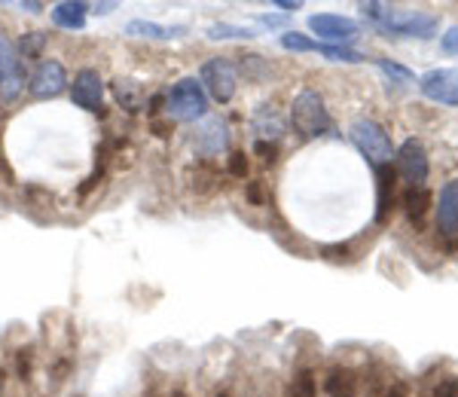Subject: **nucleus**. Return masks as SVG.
I'll return each instance as SVG.
<instances>
[{
    "instance_id": "aec40b11",
    "label": "nucleus",
    "mask_w": 458,
    "mask_h": 397,
    "mask_svg": "<svg viewBox=\"0 0 458 397\" xmlns=\"http://www.w3.org/2000/svg\"><path fill=\"white\" fill-rule=\"evenodd\" d=\"M327 394L330 397H354V376L349 370H336L327 376Z\"/></svg>"
},
{
    "instance_id": "2f4dec72",
    "label": "nucleus",
    "mask_w": 458,
    "mask_h": 397,
    "mask_svg": "<svg viewBox=\"0 0 458 397\" xmlns=\"http://www.w3.org/2000/svg\"><path fill=\"white\" fill-rule=\"evenodd\" d=\"M278 6H282L284 13H293V10H300V4H287V0H278Z\"/></svg>"
},
{
    "instance_id": "dca6fc26",
    "label": "nucleus",
    "mask_w": 458,
    "mask_h": 397,
    "mask_svg": "<svg viewBox=\"0 0 458 397\" xmlns=\"http://www.w3.org/2000/svg\"><path fill=\"white\" fill-rule=\"evenodd\" d=\"M376 183H379V198H376V224H386L391 198H394V168H391V165L376 168Z\"/></svg>"
},
{
    "instance_id": "5701e85b",
    "label": "nucleus",
    "mask_w": 458,
    "mask_h": 397,
    "mask_svg": "<svg viewBox=\"0 0 458 397\" xmlns=\"http://www.w3.org/2000/svg\"><path fill=\"white\" fill-rule=\"evenodd\" d=\"M318 53L327 55L330 62H349V64L364 62V55H360L358 49H349V46H327V43H321V49H318Z\"/></svg>"
},
{
    "instance_id": "39448f33",
    "label": "nucleus",
    "mask_w": 458,
    "mask_h": 397,
    "mask_svg": "<svg viewBox=\"0 0 458 397\" xmlns=\"http://www.w3.org/2000/svg\"><path fill=\"white\" fill-rule=\"evenodd\" d=\"M199 83H202L205 95H211L217 105H229V101H233V95H235L239 73H235V64L229 62V58H211V62L202 64Z\"/></svg>"
},
{
    "instance_id": "423d86ee",
    "label": "nucleus",
    "mask_w": 458,
    "mask_h": 397,
    "mask_svg": "<svg viewBox=\"0 0 458 397\" xmlns=\"http://www.w3.org/2000/svg\"><path fill=\"white\" fill-rule=\"evenodd\" d=\"M394 163H397L394 172L401 174L406 183H410V190L425 187L431 165H428V153H425V144L422 141H416V138L403 141L401 150H397V156H394Z\"/></svg>"
},
{
    "instance_id": "b1692460",
    "label": "nucleus",
    "mask_w": 458,
    "mask_h": 397,
    "mask_svg": "<svg viewBox=\"0 0 458 397\" xmlns=\"http://www.w3.org/2000/svg\"><path fill=\"white\" fill-rule=\"evenodd\" d=\"M242 73H245L248 80H254V83H260L266 73H269V64H266L260 55H245L242 58Z\"/></svg>"
},
{
    "instance_id": "1a4fd4ad",
    "label": "nucleus",
    "mask_w": 458,
    "mask_h": 397,
    "mask_svg": "<svg viewBox=\"0 0 458 397\" xmlns=\"http://www.w3.org/2000/svg\"><path fill=\"white\" fill-rule=\"evenodd\" d=\"M64 89H68V71H64L62 62L47 58V62L37 64V71L31 73V83H28V92L34 98H55Z\"/></svg>"
},
{
    "instance_id": "a211bd4d",
    "label": "nucleus",
    "mask_w": 458,
    "mask_h": 397,
    "mask_svg": "<svg viewBox=\"0 0 458 397\" xmlns=\"http://www.w3.org/2000/svg\"><path fill=\"white\" fill-rule=\"evenodd\" d=\"M114 95L125 110H141V105H144V86L138 83V80L116 77L114 80Z\"/></svg>"
},
{
    "instance_id": "7c9ffc66",
    "label": "nucleus",
    "mask_w": 458,
    "mask_h": 397,
    "mask_svg": "<svg viewBox=\"0 0 458 397\" xmlns=\"http://www.w3.org/2000/svg\"><path fill=\"white\" fill-rule=\"evenodd\" d=\"M248 198L254 205H260V187H257V183H250V187H248Z\"/></svg>"
},
{
    "instance_id": "f257e3e1",
    "label": "nucleus",
    "mask_w": 458,
    "mask_h": 397,
    "mask_svg": "<svg viewBox=\"0 0 458 397\" xmlns=\"http://www.w3.org/2000/svg\"><path fill=\"white\" fill-rule=\"evenodd\" d=\"M360 13L386 37H419V40H428L437 31V19L428 16V13H403L388 4H379V0L360 4Z\"/></svg>"
},
{
    "instance_id": "bb28decb",
    "label": "nucleus",
    "mask_w": 458,
    "mask_h": 397,
    "mask_svg": "<svg viewBox=\"0 0 458 397\" xmlns=\"http://www.w3.org/2000/svg\"><path fill=\"white\" fill-rule=\"evenodd\" d=\"M254 153L263 159V163H276V159H278V147H276V141H257V144H254Z\"/></svg>"
},
{
    "instance_id": "9b49d317",
    "label": "nucleus",
    "mask_w": 458,
    "mask_h": 397,
    "mask_svg": "<svg viewBox=\"0 0 458 397\" xmlns=\"http://www.w3.org/2000/svg\"><path fill=\"white\" fill-rule=\"evenodd\" d=\"M21 86H25V71H21L16 49L0 37V95L10 101L21 92Z\"/></svg>"
},
{
    "instance_id": "393cba45",
    "label": "nucleus",
    "mask_w": 458,
    "mask_h": 397,
    "mask_svg": "<svg viewBox=\"0 0 458 397\" xmlns=\"http://www.w3.org/2000/svg\"><path fill=\"white\" fill-rule=\"evenodd\" d=\"M43 43H47V34H43V31H28L19 40V49H21V55H25V58H31V55L40 53Z\"/></svg>"
},
{
    "instance_id": "20e7f679",
    "label": "nucleus",
    "mask_w": 458,
    "mask_h": 397,
    "mask_svg": "<svg viewBox=\"0 0 458 397\" xmlns=\"http://www.w3.org/2000/svg\"><path fill=\"white\" fill-rule=\"evenodd\" d=\"M349 135H352L354 147H358V150L364 153L376 168L391 163V138L386 135V129H382L379 122L364 120V116H360V120L352 122Z\"/></svg>"
},
{
    "instance_id": "0eeeda50",
    "label": "nucleus",
    "mask_w": 458,
    "mask_h": 397,
    "mask_svg": "<svg viewBox=\"0 0 458 397\" xmlns=\"http://www.w3.org/2000/svg\"><path fill=\"white\" fill-rule=\"evenodd\" d=\"M419 92L428 101H437V105L458 107V71L453 68H434L419 77Z\"/></svg>"
},
{
    "instance_id": "2eb2a0df",
    "label": "nucleus",
    "mask_w": 458,
    "mask_h": 397,
    "mask_svg": "<svg viewBox=\"0 0 458 397\" xmlns=\"http://www.w3.org/2000/svg\"><path fill=\"white\" fill-rule=\"evenodd\" d=\"M125 34L131 37H150V40H174V37H183L187 28L183 25H157V21H144V19H135L125 25Z\"/></svg>"
},
{
    "instance_id": "f3484780",
    "label": "nucleus",
    "mask_w": 458,
    "mask_h": 397,
    "mask_svg": "<svg viewBox=\"0 0 458 397\" xmlns=\"http://www.w3.org/2000/svg\"><path fill=\"white\" fill-rule=\"evenodd\" d=\"M250 126H254V131L260 135V141H266V138H272V141H276V138H282V131H284L282 116H278L269 105L254 110V120H250Z\"/></svg>"
},
{
    "instance_id": "cd10ccee",
    "label": "nucleus",
    "mask_w": 458,
    "mask_h": 397,
    "mask_svg": "<svg viewBox=\"0 0 458 397\" xmlns=\"http://www.w3.org/2000/svg\"><path fill=\"white\" fill-rule=\"evenodd\" d=\"M229 174H233V178H245V174H248L245 153H233V156H229Z\"/></svg>"
},
{
    "instance_id": "f03ea898",
    "label": "nucleus",
    "mask_w": 458,
    "mask_h": 397,
    "mask_svg": "<svg viewBox=\"0 0 458 397\" xmlns=\"http://www.w3.org/2000/svg\"><path fill=\"white\" fill-rule=\"evenodd\" d=\"M291 122L293 131L306 141L321 135H330L334 131V120H330L327 107H324V98L315 89H302L291 105Z\"/></svg>"
},
{
    "instance_id": "7ed1b4c3",
    "label": "nucleus",
    "mask_w": 458,
    "mask_h": 397,
    "mask_svg": "<svg viewBox=\"0 0 458 397\" xmlns=\"http://www.w3.org/2000/svg\"><path fill=\"white\" fill-rule=\"evenodd\" d=\"M208 110V95L196 77H183L165 95V114L177 122H196Z\"/></svg>"
},
{
    "instance_id": "412c9836",
    "label": "nucleus",
    "mask_w": 458,
    "mask_h": 397,
    "mask_svg": "<svg viewBox=\"0 0 458 397\" xmlns=\"http://www.w3.org/2000/svg\"><path fill=\"white\" fill-rule=\"evenodd\" d=\"M406 211H410L412 220H419L428 211V205H431V193H428L425 187H416V190H406Z\"/></svg>"
},
{
    "instance_id": "473e14b6",
    "label": "nucleus",
    "mask_w": 458,
    "mask_h": 397,
    "mask_svg": "<svg viewBox=\"0 0 458 397\" xmlns=\"http://www.w3.org/2000/svg\"><path fill=\"white\" fill-rule=\"evenodd\" d=\"M388 397H406V394H403V392H401V388H394V392H391V394H388Z\"/></svg>"
},
{
    "instance_id": "9d476101",
    "label": "nucleus",
    "mask_w": 458,
    "mask_h": 397,
    "mask_svg": "<svg viewBox=\"0 0 458 397\" xmlns=\"http://www.w3.org/2000/svg\"><path fill=\"white\" fill-rule=\"evenodd\" d=\"M71 98L77 107L89 110H101V101H105V83H101V73L92 71V68H83L73 77V86H71Z\"/></svg>"
},
{
    "instance_id": "c756f323",
    "label": "nucleus",
    "mask_w": 458,
    "mask_h": 397,
    "mask_svg": "<svg viewBox=\"0 0 458 397\" xmlns=\"http://www.w3.org/2000/svg\"><path fill=\"white\" fill-rule=\"evenodd\" d=\"M260 25H266V28H278V25H284V19H282V16H260Z\"/></svg>"
},
{
    "instance_id": "4468645a",
    "label": "nucleus",
    "mask_w": 458,
    "mask_h": 397,
    "mask_svg": "<svg viewBox=\"0 0 458 397\" xmlns=\"http://www.w3.org/2000/svg\"><path fill=\"white\" fill-rule=\"evenodd\" d=\"M86 13H89V4L83 0H64V4H58L53 10V21L58 28H64V31H80V28H86Z\"/></svg>"
},
{
    "instance_id": "4be33fe9",
    "label": "nucleus",
    "mask_w": 458,
    "mask_h": 397,
    "mask_svg": "<svg viewBox=\"0 0 458 397\" xmlns=\"http://www.w3.org/2000/svg\"><path fill=\"white\" fill-rule=\"evenodd\" d=\"M282 46L291 49V53H318L321 43L306 34H300V31H287V34H282Z\"/></svg>"
},
{
    "instance_id": "c85d7f7f",
    "label": "nucleus",
    "mask_w": 458,
    "mask_h": 397,
    "mask_svg": "<svg viewBox=\"0 0 458 397\" xmlns=\"http://www.w3.org/2000/svg\"><path fill=\"white\" fill-rule=\"evenodd\" d=\"M440 46H443V53H449V55H458V25H455V28H449V31L443 34Z\"/></svg>"
},
{
    "instance_id": "6ab92c4d",
    "label": "nucleus",
    "mask_w": 458,
    "mask_h": 397,
    "mask_svg": "<svg viewBox=\"0 0 458 397\" xmlns=\"http://www.w3.org/2000/svg\"><path fill=\"white\" fill-rule=\"evenodd\" d=\"M211 40H250L257 37L254 28H242V25H229V21H217V25L208 28Z\"/></svg>"
},
{
    "instance_id": "f8f14e48",
    "label": "nucleus",
    "mask_w": 458,
    "mask_h": 397,
    "mask_svg": "<svg viewBox=\"0 0 458 397\" xmlns=\"http://www.w3.org/2000/svg\"><path fill=\"white\" fill-rule=\"evenodd\" d=\"M229 141V131H226V122L220 120V116H205L202 126L196 129L193 135V147L196 153H202V156H214V153H220Z\"/></svg>"
},
{
    "instance_id": "6e6552de",
    "label": "nucleus",
    "mask_w": 458,
    "mask_h": 397,
    "mask_svg": "<svg viewBox=\"0 0 458 397\" xmlns=\"http://www.w3.org/2000/svg\"><path fill=\"white\" fill-rule=\"evenodd\" d=\"M309 31L318 34L321 40H327V46L336 43H349L360 34V25L349 16H334V13H318L309 19Z\"/></svg>"
},
{
    "instance_id": "ddd939ff",
    "label": "nucleus",
    "mask_w": 458,
    "mask_h": 397,
    "mask_svg": "<svg viewBox=\"0 0 458 397\" xmlns=\"http://www.w3.org/2000/svg\"><path fill=\"white\" fill-rule=\"evenodd\" d=\"M437 226L443 235H458V181H449L446 187L440 190Z\"/></svg>"
},
{
    "instance_id": "a878e982",
    "label": "nucleus",
    "mask_w": 458,
    "mask_h": 397,
    "mask_svg": "<svg viewBox=\"0 0 458 397\" xmlns=\"http://www.w3.org/2000/svg\"><path fill=\"white\" fill-rule=\"evenodd\" d=\"M376 64H379V68L386 71L391 80H397V83H412V73L406 71V68H401V64L388 62V58H379V62H376Z\"/></svg>"
}]
</instances>
